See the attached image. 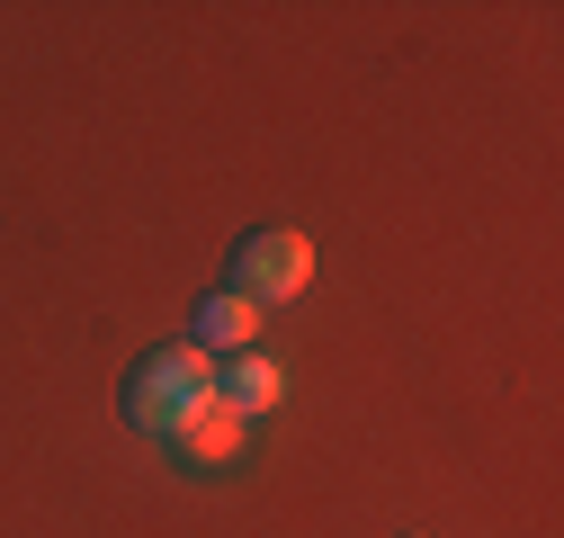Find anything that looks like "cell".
Wrapping results in <instances>:
<instances>
[{
    "mask_svg": "<svg viewBox=\"0 0 564 538\" xmlns=\"http://www.w3.org/2000/svg\"><path fill=\"white\" fill-rule=\"evenodd\" d=\"M216 368H225V359H206L197 342H171V351H153V359H134V377H126V395H117L126 431L171 440L197 404H216Z\"/></svg>",
    "mask_w": 564,
    "mask_h": 538,
    "instance_id": "1",
    "label": "cell"
},
{
    "mask_svg": "<svg viewBox=\"0 0 564 538\" xmlns=\"http://www.w3.org/2000/svg\"><path fill=\"white\" fill-rule=\"evenodd\" d=\"M305 288H314V243H305L296 225H260V234L234 243V297H251V305H296Z\"/></svg>",
    "mask_w": 564,
    "mask_h": 538,
    "instance_id": "2",
    "label": "cell"
},
{
    "mask_svg": "<svg viewBox=\"0 0 564 538\" xmlns=\"http://www.w3.org/2000/svg\"><path fill=\"white\" fill-rule=\"evenodd\" d=\"M171 458L197 466V476H216V466L242 458V413H225V404H197V413L171 431Z\"/></svg>",
    "mask_w": 564,
    "mask_h": 538,
    "instance_id": "3",
    "label": "cell"
},
{
    "mask_svg": "<svg viewBox=\"0 0 564 538\" xmlns=\"http://www.w3.org/2000/svg\"><path fill=\"white\" fill-rule=\"evenodd\" d=\"M278 395H288V368L260 359V351H242V359H225V368H216V404H225V413H242V422L278 413Z\"/></svg>",
    "mask_w": 564,
    "mask_h": 538,
    "instance_id": "4",
    "label": "cell"
},
{
    "mask_svg": "<svg viewBox=\"0 0 564 538\" xmlns=\"http://www.w3.org/2000/svg\"><path fill=\"white\" fill-rule=\"evenodd\" d=\"M251 332H260V305L234 297V288H216V297L197 305V332H188V342H197L206 359H242V351H251Z\"/></svg>",
    "mask_w": 564,
    "mask_h": 538,
    "instance_id": "5",
    "label": "cell"
}]
</instances>
